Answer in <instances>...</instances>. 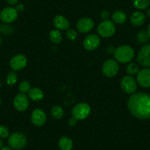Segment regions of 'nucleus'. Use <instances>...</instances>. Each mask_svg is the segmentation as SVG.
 Instances as JSON below:
<instances>
[{
	"label": "nucleus",
	"instance_id": "obj_1",
	"mask_svg": "<svg viewBox=\"0 0 150 150\" xmlns=\"http://www.w3.org/2000/svg\"><path fill=\"white\" fill-rule=\"evenodd\" d=\"M127 107L129 112L137 119H150V94L138 92L131 95L128 99Z\"/></svg>",
	"mask_w": 150,
	"mask_h": 150
},
{
	"label": "nucleus",
	"instance_id": "obj_2",
	"mask_svg": "<svg viewBox=\"0 0 150 150\" xmlns=\"http://www.w3.org/2000/svg\"><path fill=\"white\" fill-rule=\"evenodd\" d=\"M115 60L121 63H129L135 56V51L133 49L128 45L119 46L113 52Z\"/></svg>",
	"mask_w": 150,
	"mask_h": 150
},
{
	"label": "nucleus",
	"instance_id": "obj_3",
	"mask_svg": "<svg viewBox=\"0 0 150 150\" xmlns=\"http://www.w3.org/2000/svg\"><path fill=\"white\" fill-rule=\"evenodd\" d=\"M8 145L13 149L20 150L24 148L27 144V137L22 132H16L8 137Z\"/></svg>",
	"mask_w": 150,
	"mask_h": 150
},
{
	"label": "nucleus",
	"instance_id": "obj_4",
	"mask_svg": "<svg viewBox=\"0 0 150 150\" xmlns=\"http://www.w3.org/2000/svg\"><path fill=\"white\" fill-rule=\"evenodd\" d=\"M91 111V109L88 104L81 102L74 107L71 110V115L77 120H83L88 117Z\"/></svg>",
	"mask_w": 150,
	"mask_h": 150
},
{
	"label": "nucleus",
	"instance_id": "obj_5",
	"mask_svg": "<svg viewBox=\"0 0 150 150\" xmlns=\"http://www.w3.org/2000/svg\"><path fill=\"white\" fill-rule=\"evenodd\" d=\"M116 30L115 23L110 20H104L97 27L98 34L103 38L111 37L115 34Z\"/></svg>",
	"mask_w": 150,
	"mask_h": 150
},
{
	"label": "nucleus",
	"instance_id": "obj_6",
	"mask_svg": "<svg viewBox=\"0 0 150 150\" xmlns=\"http://www.w3.org/2000/svg\"><path fill=\"white\" fill-rule=\"evenodd\" d=\"M121 87L122 90L127 94H133L137 91V82L132 76H125L121 80Z\"/></svg>",
	"mask_w": 150,
	"mask_h": 150
},
{
	"label": "nucleus",
	"instance_id": "obj_7",
	"mask_svg": "<svg viewBox=\"0 0 150 150\" xmlns=\"http://www.w3.org/2000/svg\"><path fill=\"white\" fill-rule=\"evenodd\" d=\"M119 64L117 61L112 59H108L102 65V73L107 77H112L119 71Z\"/></svg>",
	"mask_w": 150,
	"mask_h": 150
},
{
	"label": "nucleus",
	"instance_id": "obj_8",
	"mask_svg": "<svg viewBox=\"0 0 150 150\" xmlns=\"http://www.w3.org/2000/svg\"><path fill=\"white\" fill-rule=\"evenodd\" d=\"M18 14L15 8L7 7L0 12V20L5 24H11L17 19Z\"/></svg>",
	"mask_w": 150,
	"mask_h": 150
},
{
	"label": "nucleus",
	"instance_id": "obj_9",
	"mask_svg": "<svg viewBox=\"0 0 150 150\" xmlns=\"http://www.w3.org/2000/svg\"><path fill=\"white\" fill-rule=\"evenodd\" d=\"M137 61L143 67H150V44L144 46L140 50L137 56Z\"/></svg>",
	"mask_w": 150,
	"mask_h": 150
},
{
	"label": "nucleus",
	"instance_id": "obj_10",
	"mask_svg": "<svg viewBox=\"0 0 150 150\" xmlns=\"http://www.w3.org/2000/svg\"><path fill=\"white\" fill-rule=\"evenodd\" d=\"M27 64V59L24 54H16L10 60V66L14 71L22 70Z\"/></svg>",
	"mask_w": 150,
	"mask_h": 150
},
{
	"label": "nucleus",
	"instance_id": "obj_11",
	"mask_svg": "<svg viewBox=\"0 0 150 150\" xmlns=\"http://www.w3.org/2000/svg\"><path fill=\"white\" fill-rule=\"evenodd\" d=\"M137 82L144 88H150V69L144 68L137 74Z\"/></svg>",
	"mask_w": 150,
	"mask_h": 150
},
{
	"label": "nucleus",
	"instance_id": "obj_12",
	"mask_svg": "<svg viewBox=\"0 0 150 150\" xmlns=\"http://www.w3.org/2000/svg\"><path fill=\"white\" fill-rule=\"evenodd\" d=\"M100 45V38L96 34H91L86 36L83 41V47L88 51H93Z\"/></svg>",
	"mask_w": 150,
	"mask_h": 150
},
{
	"label": "nucleus",
	"instance_id": "obj_13",
	"mask_svg": "<svg viewBox=\"0 0 150 150\" xmlns=\"http://www.w3.org/2000/svg\"><path fill=\"white\" fill-rule=\"evenodd\" d=\"M13 105L17 110L20 112L25 111L29 107V99L25 93H19L13 99Z\"/></svg>",
	"mask_w": 150,
	"mask_h": 150
},
{
	"label": "nucleus",
	"instance_id": "obj_14",
	"mask_svg": "<svg viewBox=\"0 0 150 150\" xmlns=\"http://www.w3.org/2000/svg\"><path fill=\"white\" fill-rule=\"evenodd\" d=\"M47 115L42 109L37 108L33 111L31 114V122L37 127H41L46 123Z\"/></svg>",
	"mask_w": 150,
	"mask_h": 150
},
{
	"label": "nucleus",
	"instance_id": "obj_15",
	"mask_svg": "<svg viewBox=\"0 0 150 150\" xmlns=\"http://www.w3.org/2000/svg\"><path fill=\"white\" fill-rule=\"evenodd\" d=\"M94 27V22L90 18H83L77 23V28L82 33H88L91 31Z\"/></svg>",
	"mask_w": 150,
	"mask_h": 150
},
{
	"label": "nucleus",
	"instance_id": "obj_16",
	"mask_svg": "<svg viewBox=\"0 0 150 150\" xmlns=\"http://www.w3.org/2000/svg\"><path fill=\"white\" fill-rule=\"evenodd\" d=\"M53 24L57 30H67L70 27V22L65 16L61 15H57L53 19Z\"/></svg>",
	"mask_w": 150,
	"mask_h": 150
},
{
	"label": "nucleus",
	"instance_id": "obj_17",
	"mask_svg": "<svg viewBox=\"0 0 150 150\" xmlns=\"http://www.w3.org/2000/svg\"><path fill=\"white\" fill-rule=\"evenodd\" d=\"M146 21V16L141 11H135L131 15L130 22L131 24L135 27L141 26Z\"/></svg>",
	"mask_w": 150,
	"mask_h": 150
},
{
	"label": "nucleus",
	"instance_id": "obj_18",
	"mask_svg": "<svg viewBox=\"0 0 150 150\" xmlns=\"http://www.w3.org/2000/svg\"><path fill=\"white\" fill-rule=\"evenodd\" d=\"M28 96L30 99L35 102H39L42 100L44 94L42 90L38 88H32L28 91Z\"/></svg>",
	"mask_w": 150,
	"mask_h": 150
},
{
	"label": "nucleus",
	"instance_id": "obj_19",
	"mask_svg": "<svg viewBox=\"0 0 150 150\" xmlns=\"http://www.w3.org/2000/svg\"><path fill=\"white\" fill-rule=\"evenodd\" d=\"M112 20L115 24H122L125 22H126L127 19V14L125 13L124 11H120V10H117L115 11L112 14Z\"/></svg>",
	"mask_w": 150,
	"mask_h": 150
},
{
	"label": "nucleus",
	"instance_id": "obj_20",
	"mask_svg": "<svg viewBox=\"0 0 150 150\" xmlns=\"http://www.w3.org/2000/svg\"><path fill=\"white\" fill-rule=\"evenodd\" d=\"M58 146L61 150H71L73 147V142L69 137L63 136L59 139Z\"/></svg>",
	"mask_w": 150,
	"mask_h": 150
},
{
	"label": "nucleus",
	"instance_id": "obj_21",
	"mask_svg": "<svg viewBox=\"0 0 150 150\" xmlns=\"http://www.w3.org/2000/svg\"><path fill=\"white\" fill-rule=\"evenodd\" d=\"M50 39L53 44H59L60 43H61L63 37L58 30H52L50 33Z\"/></svg>",
	"mask_w": 150,
	"mask_h": 150
},
{
	"label": "nucleus",
	"instance_id": "obj_22",
	"mask_svg": "<svg viewBox=\"0 0 150 150\" xmlns=\"http://www.w3.org/2000/svg\"><path fill=\"white\" fill-rule=\"evenodd\" d=\"M51 115L54 119H60L61 118H63V115H64V110L62 107L59 106V105H54L51 109Z\"/></svg>",
	"mask_w": 150,
	"mask_h": 150
},
{
	"label": "nucleus",
	"instance_id": "obj_23",
	"mask_svg": "<svg viewBox=\"0 0 150 150\" xmlns=\"http://www.w3.org/2000/svg\"><path fill=\"white\" fill-rule=\"evenodd\" d=\"M134 8L138 10H146L149 5V0H133Z\"/></svg>",
	"mask_w": 150,
	"mask_h": 150
},
{
	"label": "nucleus",
	"instance_id": "obj_24",
	"mask_svg": "<svg viewBox=\"0 0 150 150\" xmlns=\"http://www.w3.org/2000/svg\"><path fill=\"white\" fill-rule=\"evenodd\" d=\"M127 72L129 75H135L138 73L140 71L139 66L135 63H129L127 66Z\"/></svg>",
	"mask_w": 150,
	"mask_h": 150
},
{
	"label": "nucleus",
	"instance_id": "obj_25",
	"mask_svg": "<svg viewBox=\"0 0 150 150\" xmlns=\"http://www.w3.org/2000/svg\"><path fill=\"white\" fill-rule=\"evenodd\" d=\"M137 41H138L139 44H146L149 41V37L147 35L146 32L144 31V30H141L138 33L136 37Z\"/></svg>",
	"mask_w": 150,
	"mask_h": 150
},
{
	"label": "nucleus",
	"instance_id": "obj_26",
	"mask_svg": "<svg viewBox=\"0 0 150 150\" xmlns=\"http://www.w3.org/2000/svg\"><path fill=\"white\" fill-rule=\"evenodd\" d=\"M17 80H18V77L14 71L10 72L7 76L6 83L8 86H14L17 83Z\"/></svg>",
	"mask_w": 150,
	"mask_h": 150
},
{
	"label": "nucleus",
	"instance_id": "obj_27",
	"mask_svg": "<svg viewBox=\"0 0 150 150\" xmlns=\"http://www.w3.org/2000/svg\"><path fill=\"white\" fill-rule=\"evenodd\" d=\"M30 83H29L27 80H24V81H21L20 83L19 86H18V89H19L20 92L23 93H26L30 91Z\"/></svg>",
	"mask_w": 150,
	"mask_h": 150
},
{
	"label": "nucleus",
	"instance_id": "obj_28",
	"mask_svg": "<svg viewBox=\"0 0 150 150\" xmlns=\"http://www.w3.org/2000/svg\"><path fill=\"white\" fill-rule=\"evenodd\" d=\"M77 36H78V35H77V31L74 30V29L69 28L67 30V31H66V37H67V38L69 41H76L77 38Z\"/></svg>",
	"mask_w": 150,
	"mask_h": 150
},
{
	"label": "nucleus",
	"instance_id": "obj_29",
	"mask_svg": "<svg viewBox=\"0 0 150 150\" xmlns=\"http://www.w3.org/2000/svg\"><path fill=\"white\" fill-rule=\"evenodd\" d=\"M9 129L5 125H0V138L4 139L9 137Z\"/></svg>",
	"mask_w": 150,
	"mask_h": 150
},
{
	"label": "nucleus",
	"instance_id": "obj_30",
	"mask_svg": "<svg viewBox=\"0 0 150 150\" xmlns=\"http://www.w3.org/2000/svg\"><path fill=\"white\" fill-rule=\"evenodd\" d=\"M13 30V27L8 24H1L0 25V32L3 33L4 34H11Z\"/></svg>",
	"mask_w": 150,
	"mask_h": 150
},
{
	"label": "nucleus",
	"instance_id": "obj_31",
	"mask_svg": "<svg viewBox=\"0 0 150 150\" xmlns=\"http://www.w3.org/2000/svg\"><path fill=\"white\" fill-rule=\"evenodd\" d=\"M110 17V13L108 11H102V13H101V18L102 19L104 20H108Z\"/></svg>",
	"mask_w": 150,
	"mask_h": 150
},
{
	"label": "nucleus",
	"instance_id": "obj_32",
	"mask_svg": "<svg viewBox=\"0 0 150 150\" xmlns=\"http://www.w3.org/2000/svg\"><path fill=\"white\" fill-rule=\"evenodd\" d=\"M16 10L18 13H21L24 11V5L23 4H18L16 7Z\"/></svg>",
	"mask_w": 150,
	"mask_h": 150
},
{
	"label": "nucleus",
	"instance_id": "obj_33",
	"mask_svg": "<svg viewBox=\"0 0 150 150\" xmlns=\"http://www.w3.org/2000/svg\"><path fill=\"white\" fill-rule=\"evenodd\" d=\"M114 51H115V48L112 47V46H108V47H106V52L108 53V54H113Z\"/></svg>",
	"mask_w": 150,
	"mask_h": 150
},
{
	"label": "nucleus",
	"instance_id": "obj_34",
	"mask_svg": "<svg viewBox=\"0 0 150 150\" xmlns=\"http://www.w3.org/2000/svg\"><path fill=\"white\" fill-rule=\"evenodd\" d=\"M77 119H75L74 118H73L72 117L71 119H69V125L70 127H74V126H75V125H76V124H77Z\"/></svg>",
	"mask_w": 150,
	"mask_h": 150
},
{
	"label": "nucleus",
	"instance_id": "obj_35",
	"mask_svg": "<svg viewBox=\"0 0 150 150\" xmlns=\"http://www.w3.org/2000/svg\"><path fill=\"white\" fill-rule=\"evenodd\" d=\"M7 2L11 6H14V5H16L18 2V0H6Z\"/></svg>",
	"mask_w": 150,
	"mask_h": 150
},
{
	"label": "nucleus",
	"instance_id": "obj_36",
	"mask_svg": "<svg viewBox=\"0 0 150 150\" xmlns=\"http://www.w3.org/2000/svg\"><path fill=\"white\" fill-rule=\"evenodd\" d=\"M147 35H148L149 38H150V24H149L148 27H147V30H146Z\"/></svg>",
	"mask_w": 150,
	"mask_h": 150
},
{
	"label": "nucleus",
	"instance_id": "obj_37",
	"mask_svg": "<svg viewBox=\"0 0 150 150\" xmlns=\"http://www.w3.org/2000/svg\"><path fill=\"white\" fill-rule=\"evenodd\" d=\"M0 150H13L10 146H3L2 149H0Z\"/></svg>",
	"mask_w": 150,
	"mask_h": 150
},
{
	"label": "nucleus",
	"instance_id": "obj_38",
	"mask_svg": "<svg viewBox=\"0 0 150 150\" xmlns=\"http://www.w3.org/2000/svg\"><path fill=\"white\" fill-rule=\"evenodd\" d=\"M146 15L147 17L150 18V8L146 9Z\"/></svg>",
	"mask_w": 150,
	"mask_h": 150
},
{
	"label": "nucleus",
	"instance_id": "obj_39",
	"mask_svg": "<svg viewBox=\"0 0 150 150\" xmlns=\"http://www.w3.org/2000/svg\"><path fill=\"white\" fill-rule=\"evenodd\" d=\"M4 146V142L2 140V138H0V149H2Z\"/></svg>",
	"mask_w": 150,
	"mask_h": 150
},
{
	"label": "nucleus",
	"instance_id": "obj_40",
	"mask_svg": "<svg viewBox=\"0 0 150 150\" xmlns=\"http://www.w3.org/2000/svg\"><path fill=\"white\" fill-rule=\"evenodd\" d=\"M2 44V38H1V35H0V46Z\"/></svg>",
	"mask_w": 150,
	"mask_h": 150
},
{
	"label": "nucleus",
	"instance_id": "obj_41",
	"mask_svg": "<svg viewBox=\"0 0 150 150\" xmlns=\"http://www.w3.org/2000/svg\"><path fill=\"white\" fill-rule=\"evenodd\" d=\"M0 105H1V99H0Z\"/></svg>",
	"mask_w": 150,
	"mask_h": 150
},
{
	"label": "nucleus",
	"instance_id": "obj_42",
	"mask_svg": "<svg viewBox=\"0 0 150 150\" xmlns=\"http://www.w3.org/2000/svg\"><path fill=\"white\" fill-rule=\"evenodd\" d=\"M0 88H1V83H0Z\"/></svg>",
	"mask_w": 150,
	"mask_h": 150
}]
</instances>
